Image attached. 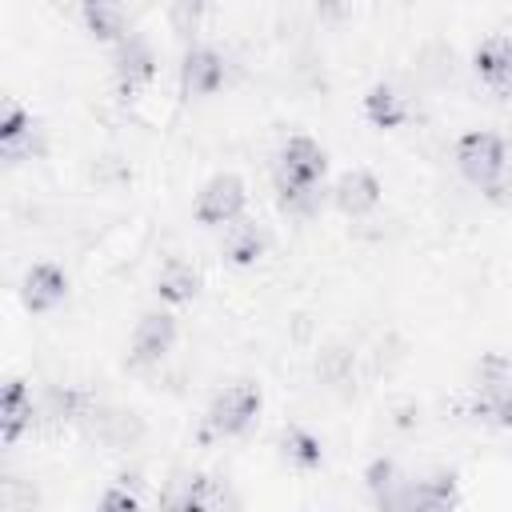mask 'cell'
I'll return each mask as SVG.
<instances>
[{"label":"cell","instance_id":"1","mask_svg":"<svg viewBox=\"0 0 512 512\" xmlns=\"http://www.w3.org/2000/svg\"><path fill=\"white\" fill-rule=\"evenodd\" d=\"M456 168L480 192L500 196L504 192V172H508V148L496 132H464L460 144H456Z\"/></svg>","mask_w":512,"mask_h":512},{"label":"cell","instance_id":"2","mask_svg":"<svg viewBox=\"0 0 512 512\" xmlns=\"http://www.w3.org/2000/svg\"><path fill=\"white\" fill-rule=\"evenodd\" d=\"M260 404H264V396H260L256 384H232V388H224L212 400L208 416H204V436H240L256 420Z\"/></svg>","mask_w":512,"mask_h":512},{"label":"cell","instance_id":"3","mask_svg":"<svg viewBox=\"0 0 512 512\" xmlns=\"http://www.w3.org/2000/svg\"><path fill=\"white\" fill-rule=\"evenodd\" d=\"M244 200H248L244 180L232 176V172H220V176H212V180L200 188V196H196V220L208 224V228H224V224L240 220Z\"/></svg>","mask_w":512,"mask_h":512},{"label":"cell","instance_id":"4","mask_svg":"<svg viewBox=\"0 0 512 512\" xmlns=\"http://www.w3.org/2000/svg\"><path fill=\"white\" fill-rule=\"evenodd\" d=\"M328 172V156L312 136H292L280 148L276 160V184H300V188H316L320 176Z\"/></svg>","mask_w":512,"mask_h":512},{"label":"cell","instance_id":"5","mask_svg":"<svg viewBox=\"0 0 512 512\" xmlns=\"http://www.w3.org/2000/svg\"><path fill=\"white\" fill-rule=\"evenodd\" d=\"M112 76H116L120 96L132 100L140 88L152 84V76H156V52L140 36H124L116 44V56H112Z\"/></svg>","mask_w":512,"mask_h":512},{"label":"cell","instance_id":"6","mask_svg":"<svg viewBox=\"0 0 512 512\" xmlns=\"http://www.w3.org/2000/svg\"><path fill=\"white\" fill-rule=\"evenodd\" d=\"M176 344V320L168 312H148L140 316L136 332H132V344H128V364L132 368H148V364H160Z\"/></svg>","mask_w":512,"mask_h":512},{"label":"cell","instance_id":"7","mask_svg":"<svg viewBox=\"0 0 512 512\" xmlns=\"http://www.w3.org/2000/svg\"><path fill=\"white\" fill-rule=\"evenodd\" d=\"M160 504L168 508H180V512H212V508H224L232 504V496L204 472H184L172 480V488L160 496Z\"/></svg>","mask_w":512,"mask_h":512},{"label":"cell","instance_id":"8","mask_svg":"<svg viewBox=\"0 0 512 512\" xmlns=\"http://www.w3.org/2000/svg\"><path fill=\"white\" fill-rule=\"evenodd\" d=\"M224 84V56L216 48H188L180 64V92L192 96H212Z\"/></svg>","mask_w":512,"mask_h":512},{"label":"cell","instance_id":"9","mask_svg":"<svg viewBox=\"0 0 512 512\" xmlns=\"http://www.w3.org/2000/svg\"><path fill=\"white\" fill-rule=\"evenodd\" d=\"M332 204L344 212V216H368L376 204H380V180L364 168H352L344 172L336 184H332Z\"/></svg>","mask_w":512,"mask_h":512},{"label":"cell","instance_id":"10","mask_svg":"<svg viewBox=\"0 0 512 512\" xmlns=\"http://www.w3.org/2000/svg\"><path fill=\"white\" fill-rule=\"evenodd\" d=\"M20 296H24V308L28 312H48V308H56L68 296V276L56 264H32L24 272Z\"/></svg>","mask_w":512,"mask_h":512},{"label":"cell","instance_id":"11","mask_svg":"<svg viewBox=\"0 0 512 512\" xmlns=\"http://www.w3.org/2000/svg\"><path fill=\"white\" fill-rule=\"evenodd\" d=\"M456 504V472H432L424 480H408L400 508H416V512H444Z\"/></svg>","mask_w":512,"mask_h":512},{"label":"cell","instance_id":"12","mask_svg":"<svg viewBox=\"0 0 512 512\" xmlns=\"http://www.w3.org/2000/svg\"><path fill=\"white\" fill-rule=\"evenodd\" d=\"M472 68H476V76L488 84V88H496V92H504L508 84H512V36H488L480 48H476V56H472Z\"/></svg>","mask_w":512,"mask_h":512},{"label":"cell","instance_id":"13","mask_svg":"<svg viewBox=\"0 0 512 512\" xmlns=\"http://www.w3.org/2000/svg\"><path fill=\"white\" fill-rule=\"evenodd\" d=\"M32 416H36V404H32L28 384L24 380H8L4 396H0V440L16 444L24 436V428L32 424Z\"/></svg>","mask_w":512,"mask_h":512},{"label":"cell","instance_id":"14","mask_svg":"<svg viewBox=\"0 0 512 512\" xmlns=\"http://www.w3.org/2000/svg\"><path fill=\"white\" fill-rule=\"evenodd\" d=\"M80 16H84V28L104 44H112V40L120 44L128 36V12L120 0H84Z\"/></svg>","mask_w":512,"mask_h":512},{"label":"cell","instance_id":"15","mask_svg":"<svg viewBox=\"0 0 512 512\" xmlns=\"http://www.w3.org/2000/svg\"><path fill=\"white\" fill-rule=\"evenodd\" d=\"M264 248H268V240H264V232H260L256 224H248V220H232V224L224 228V244H220V252H224L228 264L248 268V264H256V260L264 256Z\"/></svg>","mask_w":512,"mask_h":512},{"label":"cell","instance_id":"16","mask_svg":"<svg viewBox=\"0 0 512 512\" xmlns=\"http://www.w3.org/2000/svg\"><path fill=\"white\" fill-rule=\"evenodd\" d=\"M200 292V272L184 260H168L156 276V296L168 300V304H192Z\"/></svg>","mask_w":512,"mask_h":512},{"label":"cell","instance_id":"17","mask_svg":"<svg viewBox=\"0 0 512 512\" xmlns=\"http://www.w3.org/2000/svg\"><path fill=\"white\" fill-rule=\"evenodd\" d=\"M472 412L484 416V420H492V424H500V428H512V376L484 380Z\"/></svg>","mask_w":512,"mask_h":512},{"label":"cell","instance_id":"18","mask_svg":"<svg viewBox=\"0 0 512 512\" xmlns=\"http://www.w3.org/2000/svg\"><path fill=\"white\" fill-rule=\"evenodd\" d=\"M364 116H368L376 128H396V124H404L408 104H404V96H400L392 84H376V88H368V96H364Z\"/></svg>","mask_w":512,"mask_h":512},{"label":"cell","instance_id":"19","mask_svg":"<svg viewBox=\"0 0 512 512\" xmlns=\"http://www.w3.org/2000/svg\"><path fill=\"white\" fill-rule=\"evenodd\" d=\"M280 448H284V456H288L296 468H316V464L324 460L320 440H316L312 432H304V428H288L284 440H280Z\"/></svg>","mask_w":512,"mask_h":512},{"label":"cell","instance_id":"20","mask_svg":"<svg viewBox=\"0 0 512 512\" xmlns=\"http://www.w3.org/2000/svg\"><path fill=\"white\" fill-rule=\"evenodd\" d=\"M96 416V412H92ZM92 428H96V436L100 440H108V444H128L132 436H140V424L132 420V416H124V412H100L96 420H92Z\"/></svg>","mask_w":512,"mask_h":512},{"label":"cell","instance_id":"21","mask_svg":"<svg viewBox=\"0 0 512 512\" xmlns=\"http://www.w3.org/2000/svg\"><path fill=\"white\" fill-rule=\"evenodd\" d=\"M48 416H56V420L92 416V412H88V396L76 392V388H52V392H48Z\"/></svg>","mask_w":512,"mask_h":512},{"label":"cell","instance_id":"22","mask_svg":"<svg viewBox=\"0 0 512 512\" xmlns=\"http://www.w3.org/2000/svg\"><path fill=\"white\" fill-rule=\"evenodd\" d=\"M276 200H280V208L288 216H308V212H316L320 192L316 188H300V184H276Z\"/></svg>","mask_w":512,"mask_h":512},{"label":"cell","instance_id":"23","mask_svg":"<svg viewBox=\"0 0 512 512\" xmlns=\"http://www.w3.org/2000/svg\"><path fill=\"white\" fill-rule=\"evenodd\" d=\"M204 8H208V0H168L172 24H176V32H180V36H192V32L200 28Z\"/></svg>","mask_w":512,"mask_h":512},{"label":"cell","instance_id":"24","mask_svg":"<svg viewBox=\"0 0 512 512\" xmlns=\"http://www.w3.org/2000/svg\"><path fill=\"white\" fill-rule=\"evenodd\" d=\"M44 152V140H40V128L32 124L24 136H16V140H8V144H0V156L8 160V164H20V160H28V156H40Z\"/></svg>","mask_w":512,"mask_h":512},{"label":"cell","instance_id":"25","mask_svg":"<svg viewBox=\"0 0 512 512\" xmlns=\"http://www.w3.org/2000/svg\"><path fill=\"white\" fill-rule=\"evenodd\" d=\"M140 504H144V496H140L136 476H120V484L100 496V508H140Z\"/></svg>","mask_w":512,"mask_h":512},{"label":"cell","instance_id":"26","mask_svg":"<svg viewBox=\"0 0 512 512\" xmlns=\"http://www.w3.org/2000/svg\"><path fill=\"white\" fill-rule=\"evenodd\" d=\"M32 128V116L16 104V100H4V112H0V144H8V140H16V136H24Z\"/></svg>","mask_w":512,"mask_h":512},{"label":"cell","instance_id":"27","mask_svg":"<svg viewBox=\"0 0 512 512\" xmlns=\"http://www.w3.org/2000/svg\"><path fill=\"white\" fill-rule=\"evenodd\" d=\"M316 12H320V16H328V20H340V16L348 12V0H320V4H316Z\"/></svg>","mask_w":512,"mask_h":512}]
</instances>
